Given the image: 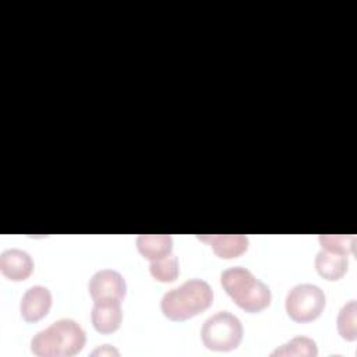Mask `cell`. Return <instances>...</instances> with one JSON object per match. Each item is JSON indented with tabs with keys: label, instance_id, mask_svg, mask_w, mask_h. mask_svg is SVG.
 Masks as SVG:
<instances>
[{
	"label": "cell",
	"instance_id": "13",
	"mask_svg": "<svg viewBox=\"0 0 357 357\" xmlns=\"http://www.w3.org/2000/svg\"><path fill=\"white\" fill-rule=\"evenodd\" d=\"M318 354V347L315 340L307 336H296L287 343L275 349L271 356H301V357H315Z\"/></svg>",
	"mask_w": 357,
	"mask_h": 357
},
{
	"label": "cell",
	"instance_id": "4",
	"mask_svg": "<svg viewBox=\"0 0 357 357\" xmlns=\"http://www.w3.org/2000/svg\"><path fill=\"white\" fill-rule=\"evenodd\" d=\"M241 321L229 311H218L211 315L201 328V339L206 349L213 351H230L238 347L243 339Z\"/></svg>",
	"mask_w": 357,
	"mask_h": 357
},
{
	"label": "cell",
	"instance_id": "16",
	"mask_svg": "<svg viewBox=\"0 0 357 357\" xmlns=\"http://www.w3.org/2000/svg\"><path fill=\"white\" fill-rule=\"evenodd\" d=\"M319 243L324 250L339 252V254H354L356 236L353 234H321Z\"/></svg>",
	"mask_w": 357,
	"mask_h": 357
},
{
	"label": "cell",
	"instance_id": "9",
	"mask_svg": "<svg viewBox=\"0 0 357 357\" xmlns=\"http://www.w3.org/2000/svg\"><path fill=\"white\" fill-rule=\"evenodd\" d=\"M0 271L7 279L21 282L28 279L33 272V261L26 251L8 248L0 254Z\"/></svg>",
	"mask_w": 357,
	"mask_h": 357
},
{
	"label": "cell",
	"instance_id": "7",
	"mask_svg": "<svg viewBox=\"0 0 357 357\" xmlns=\"http://www.w3.org/2000/svg\"><path fill=\"white\" fill-rule=\"evenodd\" d=\"M52 307V293L47 287L35 284L26 289L21 298L20 311L26 322H36L47 315Z\"/></svg>",
	"mask_w": 357,
	"mask_h": 357
},
{
	"label": "cell",
	"instance_id": "11",
	"mask_svg": "<svg viewBox=\"0 0 357 357\" xmlns=\"http://www.w3.org/2000/svg\"><path fill=\"white\" fill-rule=\"evenodd\" d=\"M349 266L347 255L321 250L315 255V269L326 280H339L346 272Z\"/></svg>",
	"mask_w": 357,
	"mask_h": 357
},
{
	"label": "cell",
	"instance_id": "3",
	"mask_svg": "<svg viewBox=\"0 0 357 357\" xmlns=\"http://www.w3.org/2000/svg\"><path fill=\"white\" fill-rule=\"evenodd\" d=\"M220 283L233 301L247 312L265 310L272 300L268 284L243 266H231L220 273Z\"/></svg>",
	"mask_w": 357,
	"mask_h": 357
},
{
	"label": "cell",
	"instance_id": "6",
	"mask_svg": "<svg viewBox=\"0 0 357 357\" xmlns=\"http://www.w3.org/2000/svg\"><path fill=\"white\" fill-rule=\"evenodd\" d=\"M88 291L93 301H98V300L123 301L127 293V284L120 272L114 269H100L91 276L88 282Z\"/></svg>",
	"mask_w": 357,
	"mask_h": 357
},
{
	"label": "cell",
	"instance_id": "17",
	"mask_svg": "<svg viewBox=\"0 0 357 357\" xmlns=\"http://www.w3.org/2000/svg\"><path fill=\"white\" fill-rule=\"evenodd\" d=\"M92 354H93V356H95V354H100V356H103V354H107V356L114 354V356H119L120 353H119V350H116L114 347H112V346H109V344H103V346H100L99 349L93 350Z\"/></svg>",
	"mask_w": 357,
	"mask_h": 357
},
{
	"label": "cell",
	"instance_id": "12",
	"mask_svg": "<svg viewBox=\"0 0 357 357\" xmlns=\"http://www.w3.org/2000/svg\"><path fill=\"white\" fill-rule=\"evenodd\" d=\"M135 244L139 254L151 262L172 254L173 250L170 234H139Z\"/></svg>",
	"mask_w": 357,
	"mask_h": 357
},
{
	"label": "cell",
	"instance_id": "10",
	"mask_svg": "<svg viewBox=\"0 0 357 357\" xmlns=\"http://www.w3.org/2000/svg\"><path fill=\"white\" fill-rule=\"evenodd\" d=\"M197 238L206 243L223 259L237 258L248 248V237L244 234H201Z\"/></svg>",
	"mask_w": 357,
	"mask_h": 357
},
{
	"label": "cell",
	"instance_id": "1",
	"mask_svg": "<svg viewBox=\"0 0 357 357\" xmlns=\"http://www.w3.org/2000/svg\"><path fill=\"white\" fill-rule=\"evenodd\" d=\"M85 342L82 326L71 318H61L32 337L31 351L40 357H71L84 349Z\"/></svg>",
	"mask_w": 357,
	"mask_h": 357
},
{
	"label": "cell",
	"instance_id": "14",
	"mask_svg": "<svg viewBox=\"0 0 357 357\" xmlns=\"http://www.w3.org/2000/svg\"><path fill=\"white\" fill-rule=\"evenodd\" d=\"M357 303L356 300H350L349 303H346L339 314H337V319H336V325H337V332L339 335L347 340V342H354L357 339Z\"/></svg>",
	"mask_w": 357,
	"mask_h": 357
},
{
	"label": "cell",
	"instance_id": "5",
	"mask_svg": "<svg viewBox=\"0 0 357 357\" xmlns=\"http://www.w3.org/2000/svg\"><path fill=\"white\" fill-rule=\"evenodd\" d=\"M326 304L324 290L312 283H301L291 287L286 296V312L296 322L317 319Z\"/></svg>",
	"mask_w": 357,
	"mask_h": 357
},
{
	"label": "cell",
	"instance_id": "8",
	"mask_svg": "<svg viewBox=\"0 0 357 357\" xmlns=\"http://www.w3.org/2000/svg\"><path fill=\"white\" fill-rule=\"evenodd\" d=\"M91 319L93 328L103 335L117 331L123 321L121 301L119 300H98L93 301Z\"/></svg>",
	"mask_w": 357,
	"mask_h": 357
},
{
	"label": "cell",
	"instance_id": "15",
	"mask_svg": "<svg viewBox=\"0 0 357 357\" xmlns=\"http://www.w3.org/2000/svg\"><path fill=\"white\" fill-rule=\"evenodd\" d=\"M149 272L152 278L162 283H170L180 275L178 258L174 254H169L160 259L152 261L149 265Z\"/></svg>",
	"mask_w": 357,
	"mask_h": 357
},
{
	"label": "cell",
	"instance_id": "2",
	"mask_svg": "<svg viewBox=\"0 0 357 357\" xmlns=\"http://www.w3.org/2000/svg\"><path fill=\"white\" fill-rule=\"evenodd\" d=\"M212 301L213 290L209 283L202 279H190L163 294L160 310L170 321H185L209 308Z\"/></svg>",
	"mask_w": 357,
	"mask_h": 357
}]
</instances>
